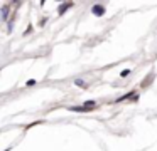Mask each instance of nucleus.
Here are the masks:
<instances>
[{"mask_svg": "<svg viewBox=\"0 0 157 151\" xmlns=\"http://www.w3.org/2000/svg\"><path fill=\"white\" fill-rule=\"evenodd\" d=\"M91 12H93V15H96V17H101L103 13H105V7H103V5H93Z\"/></svg>", "mask_w": 157, "mask_h": 151, "instance_id": "nucleus-1", "label": "nucleus"}, {"mask_svg": "<svg viewBox=\"0 0 157 151\" xmlns=\"http://www.w3.org/2000/svg\"><path fill=\"white\" fill-rule=\"evenodd\" d=\"M69 111H76V113H85V111H88L85 106H71V107H68Z\"/></svg>", "mask_w": 157, "mask_h": 151, "instance_id": "nucleus-2", "label": "nucleus"}, {"mask_svg": "<svg viewBox=\"0 0 157 151\" xmlns=\"http://www.w3.org/2000/svg\"><path fill=\"white\" fill-rule=\"evenodd\" d=\"M69 7H71V3H61V5H59V9H58V12L59 13H64Z\"/></svg>", "mask_w": 157, "mask_h": 151, "instance_id": "nucleus-4", "label": "nucleus"}, {"mask_svg": "<svg viewBox=\"0 0 157 151\" xmlns=\"http://www.w3.org/2000/svg\"><path fill=\"white\" fill-rule=\"evenodd\" d=\"M7 17H9V10H7V7H5V9L2 10V19L7 20Z\"/></svg>", "mask_w": 157, "mask_h": 151, "instance_id": "nucleus-5", "label": "nucleus"}, {"mask_svg": "<svg viewBox=\"0 0 157 151\" xmlns=\"http://www.w3.org/2000/svg\"><path fill=\"white\" fill-rule=\"evenodd\" d=\"M75 84H76V86H85V81H81V79H76V81H75Z\"/></svg>", "mask_w": 157, "mask_h": 151, "instance_id": "nucleus-6", "label": "nucleus"}, {"mask_svg": "<svg viewBox=\"0 0 157 151\" xmlns=\"http://www.w3.org/2000/svg\"><path fill=\"white\" fill-rule=\"evenodd\" d=\"M83 106H85L88 111H91V109H95V107H96V102H95V101H86Z\"/></svg>", "mask_w": 157, "mask_h": 151, "instance_id": "nucleus-3", "label": "nucleus"}]
</instances>
